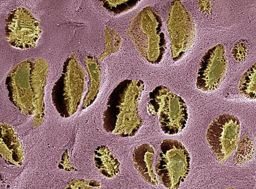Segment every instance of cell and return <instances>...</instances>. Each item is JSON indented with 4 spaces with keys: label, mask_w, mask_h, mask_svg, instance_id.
Instances as JSON below:
<instances>
[{
    "label": "cell",
    "mask_w": 256,
    "mask_h": 189,
    "mask_svg": "<svg viewBox=\"0 0 256 189\" xmlns=\"http://www.w3.org/2000/svg\"><path fill=\"white\" fill-rule=\"evenodd\" d=\"M241 123L234 115L224 114L216 118L207 130L206 139L217 161L225 162L238 145Z\"/></svg>",
    "instance_id": "8992f818"
},
{
    "label": "cell",
    "mask_w": 256,
    "mask_h": 189,
    "mask_svg": "<svg viewBox=\"0 0 256 189\" xmlns=\"http://www.w3.org/2000/svg\"><path fill=\"white\" fill-rule=\"evenodd\" d=\"M58 168L61 170L68 171V172H72V171H75L74 168L72 167L70 165V158H68V150H66L64 152L62 157V161Z\"/></svg>",
    "instance_id": "5bb4252c"
},
{
    "label": "cell",
    "mask_w": 256,
    "mask_h": 189,
    "mask_svg": "<svg viewBox=\"0 0 256 189\" xmlns=\"http://www.w3.org/2000/svg\"><path fill=\"white\" fill-rule=\"evenodd\" d=\"M227 68L228 59L224 45L218 44L208 50L200 61L196 87L204 92L216 90L222 83Z\"/></svg>",
    "instance_id": "52a82bcc"
},
{
    "label": "cell",
    "mask_w": 256,
    "mask_h": 189,
    "mask_svg": "<svg viewBox=\"0 0 256 189\" xmlns=\"http://www.w3.org/2000/svg\"><path fill=\"white\" fill-rule=\"evenodd\" d=\"M228 189H234V188H228Z\"/></svg>",
    "instance_id": "9a60e30c"
},
{
    "label": "cell",
    "mask_w": 256,
    "mask_h": 189,
    "mask_svg": "<svg viewBox=\"0 0 256 189\" xmlns=\"http://www.w3.org/2000/svg\"><path fill=\"white\" fill-rule=\"evenodd\" d=\"M100 186V182L94 180L75 179L68 182L64 189H95Z\"/></svg>",
    "instance_id": "4fadbf2b"
},
{
    "label": "cell",
    "mask_w": 256,
    "mask_h": 189,
    "mask_svg": "<svg viewBox=\"0 0 256 189\" xmlns=\"http://www.w3.org/2000/svg\"><path fill=\"white\" fill-rule=\"evenodd\" d=\"M130 34L142 56L153 65L159 64L166 51L162 17L152 6L144 8L132 20Z\"/></svg>",
    "instance_id": "6da1fadb"
},
{
    "label": "cell",
    "mask_w": 256,
    "mask_h": 189,
    "mask_svg": "<svg viewBox=\"0 0 256 189\" xmlns=\"http://www.w3.org/2000/svg\"><path fill=\"white\" fill-rule=\"evenodd\" d=\"M191 157L179 141L164 140L160 145L156 175L164 188L178 189L190 171Z\"/></svg>",
    "instance_id": "3957f363"
},
{
    "label": "cell",
    "mask_w": 256,
    "mask_h": 189,
    "mask_svg": "<svg viewBox=\"0 0 256 189\" xmlns=\"http://www.w3.org/2000/svg\"><path fill=\"white\" fill-rule=\"evenodd\" d=\"M154 155V148L145 143L134 149L132 152V161L134 168L144 181L150 185L157 186L158 181L153 168Z\"/></svg>",
    "instance_id": "9c48e42d"
},
{
    "label": "cell",
    "mask_w": 256,
    "mask_h": 189,
    "mask_svg": "<svg viewBox=\"0 0 256 189\" xmlns=\"http://www.w3.org/2000/svg\"><path fill=\"white\" fill-rule=\"evenodd\" d=\"M148 112L158 115L160 127L168 135L182 132L188 120L186 102L164 86H157L148 95Z\"/></svg>",
    "instance_id": "7a4b0ae2"
},
{
    "label": "cell",
    "mask_w": 256,
    "mask_h": 189,
    "mask_svg": "<svg viewBox=\"0 0 256 189\" xmlns=\"http://www.w3.org/2000/svg\"><path fill=\"white\" fill-rule=\"evenodd\" d=\"M145 85L141 80H126L118 86V113L111 133L120 137H132L143 125L138 106Z\"/></svg>",
    "instance_id": "277c9868"
},
{
    "label": "cell",
    "mask_w": 256,
    "mask_h": 189,
    "mask_svg": "<svg viewBox=\"0 0 256 189\" xmlns=\"http://www.w3.org/2000/svg\"><path fill=\"white\" fill-rule=\"evenodd\" d=\"M94 163L99 172L108 179H113L120 173V161L106 146H100L94 150Z\"/></svg>",
    "instance_id": "30bf717a"
},
{
    "label": "cell",
    "mask_w": 256,
    "mask_h": 189,
    "mask_svg": "<svg viewBox=\"0 0 256 189\" xmlns=\"http://www.w3.org/2000/svg\"><path fill=\"white\" fill-rule=\"evenodd\" d=\"M238 90L240 94L246 99H256V63L242 77Z\"/></svg>",
    "instance_id": "8fae6325"
},
{
    "label": "cell",
    "mask_w": 256,
    "mask_h": 189,
    "mask_svg": "<svg viewBox=\"0 0 256 189\" xmlns=\"http://www.w3.org/2000/svg\"><path fill=\"white\" fill-rule=\"evenodd\" d=\"M168 31L173 61L184 58L196 38V26L192 15L180 1L171 2L168 14Z\"/></svg>",
    "instance_id": "5b68a950"
},
{
    "label": "cell",
    "mask_w": 256,
    "mask_h": 189,
    "mask_svg": "<svg viewBox=\"0 0 256 189\" xmlns=\"http://www.w3.org/2000/svg\"><path fill=\"white\" fill-rule=\"evenodd\" d=\"M255 153V147L250 138L244 137L240 143L236 155L234 157L235 163L237 165H243L250 161Z\"/></svg>",
    "instance_id": "7c38bea8"
},
{
    "label": "cell",
    "mask_w": 256,
    "mask_h": 189,
    "mask_svg": "<svg viewBox=\"0 0 256 189\" xmlns=\"http://www.w3.org/2000/svg\"><path fill=\"white\" fill-rule=\"evenodd\" d=\"M0 154L9 165L20 167L24 165V152L22 141L12 127L2 124Z\"/></svg>",
    "instance_id": "ba28073f"
}]
</instances>
